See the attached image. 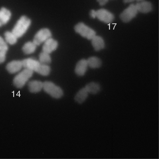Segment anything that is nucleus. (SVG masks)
Returning a JSON list of instances; mask_svg holds the SVG:
<instances>
[{"instance_id":"obj_1","label":"nucleus","mask_w":159,"mask_h":159,"mask_svg":"<svg viewBox=\"0 0 159 159\" xmlns=\"http://www.w3.org/2000/svg\"><path fill=\"white\" fill-rule=\"evenodd\" d=\"M23 67L35 72L43 76H47L51 71L50 67L48 65L41 63L39 60L33 58H28L22 60Z\"/></svg>"},{"instance_id":"obj_2","label":"nucleus","mask_w":159,"mask_h":159,"mask_svg":"<svg viewBox=\"0 0 159 159\" xmlns=\"http://www.w3.org/2000/svg\"><path fill=\"white\" fill-rule=\"evenodd\" d=\"M31 24V21L29 18L22 16L17 21L11 31L18 38L20 37L27 31Z\"/></svg>"},{"instance_id":"obj_3","label":"nucleus","mask_w":159,"mask_h":159,"mask_svg":"<svg viewBox=\"0 0 159 159\" xmlns=\"http://www.w3.org/2000/svg\"><path fill=\"white\" fill-rule=\"evenodd\" d=\"M33 72L25 68L17 74L14 78L13 83L17 88L23 87L33 75Z\"/></svg>"},{"instance_id":"obj_4","label":"nucleus","mask_w":159,"mask_h":159,"mask_svg":"<svg viewBox=\"0 0 159 159\" xmlns=\"http://www.w3.org/2000/svg\"><path fill=\"white\" fill-rule=\"evenodd\" d=\"M43 89L45 92L55 99L60 98L63 96L62 89L51 82L46 81L43 82Z\"/></svg>"},{"instance_id":"obj_5","label":"nucleus","mask_w":159,"mask_h":159,"mask_svg":"<svg viewBox=\"0 0 159 159\" xmlns=\"http://www.w3.org/2000/svg\"><path fill=\"white\" fill-rule=\"evenodd\" d=\"M74 29L77 33L88 40H91L96 35V32L93 30L83 22L76 24Z\"/></svg>"},{"instance_id":"obj_6","label":"nucleus","mask_w":159,"mask_h":159,"mask_svg":"<svg viewBox=\"0 0 159 159\" xmlns=\"http://www.w3.org/2000/svg\"><path fill=\"white\" fill-rule=\"evenodd\" d=\"M52 35L51 32L48 29L42 28L35 34L33 41L37 46L39 45L51 37Z\"/></svg>"},{"instance_id":"obj_7","label":"nucleus","mask_w":159,"mask_h":159,"mask_svg":"<svg viewBox=\"0 0 159 159\" xmlns=\"http://www.w3.org/2000/svg\"><path fill=\"white\" fill-rule=\"evenodd\" d=\"M138 12L135 5L131 4L121 13L120 17L123 21L127 22L134 18Z\"/></svg>"},{"instance_id":"obj_8","label":"nucleus","mask_w":159,"mask_h":159,"mask_svg":"<svg viewBox=\"0 0 159 159\" xmlns=\"http://www.w3.org/2000/svg\"><path fill=\"white\" fill-rule=\"evenodd\" d=\"M96 18L103 22L109 23L113 21L114 16L107 10L101 9L96 11Z\"/></svg>"},{"instance_id":"obj_9","label":"nucleus","mask_w":159,"mask_h":159,"mask_svg":"<svg viewBox=\"0 0 159 159\" xmlns=\"http://www.w3.org/2000/svg\"><path fill=\"white\" fill-rule=\"evenodd\" d=\"M58 46V42L51 37L43 43L42 51L50 54L55 50Z\"/></svg>"},{"instance_id":"obj_10","label":"nucleus","mask_w":159,"mask_h":159,"mask_svg":"<svg viewBox=\"0 0 159 159\" xmlns=\"http://www.w3.org/2000/svg\"><path fill=\"white\" fill-rule=\"evenodd\" d=\"M23 67L22 61L13 60L9 63L7 65L6 69L11 74L19 72Z\"/></svg>"},{"instance_id":"obj_11","label":"nucleus","mask_w":159,"mask_h":159,"mask_svg":"<svg viewBox=\"0 0 159 159\" xmlns=\"http://www.w3.org/2000/svg\"><path fill=\"white\" fill-rule=\"evenodd\" d=\"M87 60L83 59L77 63L75 68V73L79 76H82L85 74L88 67Z\"/></svg>"},{"instance_id":"obj_12","label":"nucleus","mask_w":159,"mask_h":159,"mask_svg":"<svg viewBox=\"0 0 159 159\" xmlns=\"http://www.w3.org/2000/svg\"><path fill=\"white\" fill-rule=\"evenodd\" d=\"M43 82L38 80H32L28 83L29 90L33 93L40 92L43 89Z\"/></svg>"},{"instance_id":"obj_13","label":"nucleus","mask_w":159,"mask_h":159,"mask_svg":"<svg viewBox=\"0 0 159 159\" xmlns=\"http://www.w3.org/2000/svg\"><path fill=\"white\" fill-rule=\"evenodd\" d=\"M91 40L92 45L95 51H100L104 48V41L101 36L96 35Z\"/></svg>"},{"instance_id":"obj_14","label":"nucleus","mask_w":159,"mask_h":159,"mask_svg":"<svg viewBox=\"0 0 159 159\" xmlns=\"http://www.w3.org/2000/svg\"><path fill=\"white\" fill-rule=\"evenodd\" d=\"M136 8L138 11L143 13L149 12L152 9V4L147 1H143L139 2L135 4Z\"/></svg>"},{"instance_id":"obj_15","label":"nucleus","mask_w":159,"mask_h":159,"mask_svg":"<svg viewBox=\"0 0 159 159\" xmlns=\"http://www.w3.org/2000/svg\"><path fill=\"white\" fill-rule=\"evenodd\" d=\"M11 13L8 9L2 7L0 9V26L6 24L10 20Z\"/></svg>"},{"instance_id":"obj_16","label":"nucleus","mask_w":159,"mask_h":159,"mask_svg":"<svg viewBox=\"0 0 159 159\" xmlns=\"http://www.w3.org/2000/svg\"><path fill=\"white\" fill-rule=\"evenodd\" d=\"M88 94L85 87L83 88L77 93L75 97V100L78 103L81 104L86 100Z\"/></svg>"},{"instance_id":"obj_17","label":"nucleus","mask_w":159,"mask_h":159,"mask_svg":"<svg viewBox=\"0 0 159 159\" xmlns=\"http://www.w3.org/2000/svg\"><path fill=\"white\" fill-rule=\"evenodd\" d=\"M37 46L32 41L27 42L22 47L23 52L25 54H30L34 53Z\"/></svg>"},{"instance_id":"obj_18","label":"nucleus","mask_w":159,"mask_h":159,"mask_svg":"<svg viewBox=\"0 0 159 159\" xmlns=\"http://www.w3.org/2000/svg\"><path fill=\"white\" fill-rule=\"evenodd\" d=\"M88 93L96 94L100 90V85L95 82H91L87 84L85 87Z\"/></svg>"},{"instance_id":"obj_19","label":"nucleus","mask_w":159,"mask_h":159,"mask_svg":"<svg viewBox=\"0 0 159 159\" xmlns=\"http://www.w3.org/2000/svg\"><path fill=\"white\" fill-rule=\"evenodd\" d=\"M87 61L88 66L92 68H99L102 65L101 60L96 57H91Z\"/></svg>"},{"instance_id":"obj_20","label":"nucleus","mask_w":159,"mask_h":159,"mask_svg":"<svg viewBox=\"0 0 159 159\" xmlns=\"http://www.w3.org/2000/svg\"><path fill=\"white\" fill-rule=\"evenodd\" d=\"M5 40L7 43L11 45L15 44L17 42L18 38L12 32L6 31L4 34Z\"/></svg>"},{"instance_id":"obj_21","label":"nucleus","mask_w":159,"mask_h":159,"mask_svg":"<svg viewBox=\"0 0 159 159\" xmlns=\"http://www.w3.org/2000/svg\"><path fill=\"white\" fill-rule=\"evenodd\" d=\"M39 61L42 64L48 65L51 62L50 54L42 51L39 54Z\"/></svg>"},{"instance_id":"obj_22","label":"nucleus","mask_w":159,"mask_h":159,"mask_svg":"<svg viewBox=\"0 0 159 159\" xmlns=\"http://www.w3.org/2000/svg\"><path fill=\"white\" fill-rule=\"evenodd\" d=\"M8 49V46L5 42L0 45V64L3 63L5 60Z\"/></svg>"},{"instance_id":"obj_23","label":"nucleus","mask_w":159,"mask_h":159,"mask_svg":"<svg viewBox=\"0 0 159 159\" xmlns=\"http://www.w3.org/2000/svg\"><path fill=\"white\" fill-rule=\"evenodd\" d=\"M89 14L91 17L93 18H96V11L91 10Z\"/></svg>"},{"instance_id":"obj_24","label":"nucleus","mask_w":159,"mask_h":159,"mask_svg":"<svg viewBox=\"0 0 159 159\" xmlns=\"http://www.w3.org/2000/svg\"><path fill=\"white\" fill-rule=\"evenodd\" d=\"M99 4L101 6L106 4L108 2V0H97Z\"/></svg>"},{"instance_id":"obj_25","label":"nucleus","mask_w":159,"mask_h":159,"mask_svg":"<svg viewBox=\"0 0 159 159\" xmlns=\"http://www.w3.org/2000/svg\"><path fill=\"white\" fill-rule=\"evenodd\" d=\"M5 42V41H4L3 38L2 37L0 36V45L3 44Z\"/></svg>"},{"instance_id":"obj_26","label":"nucleus","mask_w":159,"mask_h":159,"mask_svg":"<svg viewBox=\"0 0 159 159\" xmlns=\"http://www.w3.org/2000/svg\"><path fill=\"white\" fill-rule=\"evenodd\" d=\"M124 2L125 3H130L134 1V0H123Z\"/></svg>"},{"instance_id":"obj_27","label":"nucleus","mask_w":159,"mask_h":159,"mask_svg":"<svg viewBox=\"0 0 159 159\" xmlns=\"http://www.w3.org/2000/svg\"><path fill=\"white\" fill-rule=\"evenodd\" d=\"M136 0V1H137L139 2H141L144 1V0Z\"/></svg>"}]
</instances>
